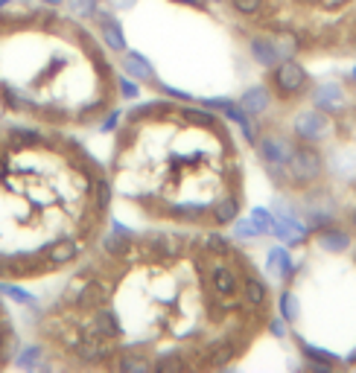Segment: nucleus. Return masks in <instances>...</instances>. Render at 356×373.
Here are the masks:
<instances>
[{
    "instance_id": "0eeeda50",
    "label": "nucleus",
    "mask_w": 356,
    "mask_h": 373,
    "mask_svg": "<svg viewBox=\"0 0 356 373\" xmlns=\"http://www.w3.org/2000/svg\"><path fill=\"white\" fill-rule=\"evenodd\" d=\"M4 4H12V0H0V6H4ZM59 4H62V0H59Z\"/></svg>"
},
{
    "instance_id": "7ed1b4c3",
    "label": "nucleus",
    "mask_w": 356,
    "mask_h": 373,
    "mask_svg": "<svg viewBox=\"0 0 356 373\" xmlns=\"http://www.w3.org/2000/svg\"><path fill=\"white\" fill-rule=\"evenodd\" d=\"M111 228L105 161L74 132L0 117V289L62 280Z\"/></svg>"
},
{
    "instance_id": "f03ea898",
    "label": "nucleus",
    "mask_w": 356,
    "mask_h": 373,
    "mask_svg": "<svg viewBox=\"0 0 356 373\" xmlns=\"http://www.w3.org/2000/svg\"><path fill=\"white\" fill-rule=\"evenodd\" d=\"M105 169L114 222L132 228L228 234L248 205L243 140L187 96L132 105L111 132Z\"/></svg>"
},
{
    "instance_id": "423d86ee",
    "label": "nucleus",
    "mask_w": 356,
    "mask_h": 373,
    "mask_svg": "<svg viewBox=\"0 0 356 373\" xmlns=\"http://www.w3.org/2000/svg\"><path fill=\"white\" fill-rule=\"evenodd\" d=\"M21 353H23V335L18 330V321H15L9 301L4 297V292H0V373L12 370L21 359Z\"/></svg>"
},
{
    "instance_id": "f257e3e1",
    "label": "nucleus",
    "mask_w": 356,
    "mask_h": 373,
    "mask_svg": "<svg viewBox=\"0 0 356 373\" xmlns=\"http://www.w3.org/2000/svg\"><path fill=\"white\" fill-rule=\"evenodd\" d=\"M277 327L269 277L225 231H114L30 321V350L64 373L236 370Z\"/></svg>"
},
{
    "instance_id": "39448f33",
    "label": "nucleus",
    "mask_w": 356,
    "mask_h": 373,
    "mask_svg": "<svg viewBox=\"0 0 356 373\" xmlns=\"http://www.w3.org/2000/svg\"><path fill=\"white\" fill-rule=\"evenodd\" d=\"M269 67L356 53V0H213Z\"/></svg>"
},
{
    "instance_id": "20e7f679",
    "label": "nucleus",
    "mask_w": 356,
    "mask_h": 373,
    "mask_svg": "<svg viewBox=\"0 0 356 373\" xmlns=\"http://www.w3.org/2000/svg\"><path fill=\"white\" fill-rule=\"evenodd\" d=\"M126 99L108 44L59 0L0 6V117L59 132L100 129Z\"/></svg>"
}]
</instances>
